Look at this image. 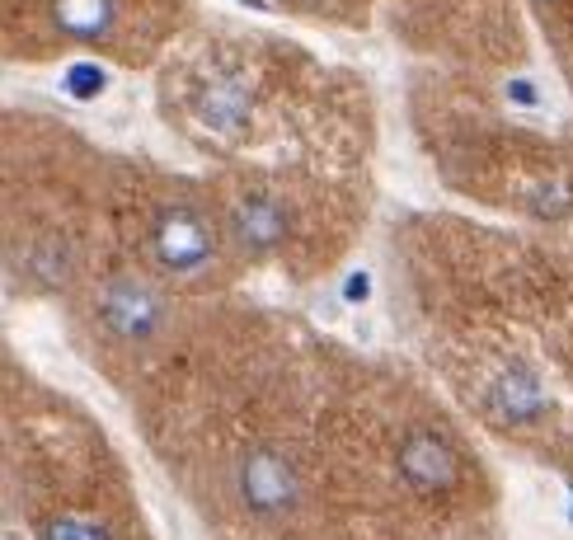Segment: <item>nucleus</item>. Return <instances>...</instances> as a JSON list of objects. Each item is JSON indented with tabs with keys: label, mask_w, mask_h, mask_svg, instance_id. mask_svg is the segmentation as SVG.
Masks as SVG:
<instances>
[{
	"label": "nucleus",
	"mask_w": 573,
	"mask_h": 540,
	"mask_svg": "<svg viewBox=\"0 0 573 540\" xmlns=\"http://www.w3.org/2000/svg\"><path fill=\"white\" fill-rule=\"evenodd\" d=\"M94 315L104 324V334L113 343H127V348H146L165 334V320H170V306L165 296L155 292L146 278L137 273H118L99 287L94 296Z\"/></svg>",
	"instance_id": "nucleus-1"
},
{
	"label": "nucleus",
	"mask_w": 573,
	"mask_h": 540,
	"mask_svg": "<svg viewBox=\"0 0 573 540\" xmlns=\"http://www.w3.org/2000/svg\"><path fill=\"white\" fill-rule=\"evenodd\" d=\"M151 259L170 278H198L217 259V226L193 202H170L151 216Z\"/></svg>",
	"instance_id": "nucleus-2"
},
{
	"label": "nucleus",
	"mask_w": 573,
	"mask_h": 540,
	"mask_svg": "<svg viewBox=\"0 0 573 540\" xmlns=\"http://www.w3.org/2000/svg\"><path fill=\"white\" fill-rule=\"evenodd\" d=\"M235 494L259 522H282L301 508V475L296 465L273 447H254L235 465Z\"/></svg>",
	"instance_id": "nucleus-3"
},
{
	"label": "nucleus",
	"mask_w": 573,
	"mask_h": 540,
	"mask_svg": "<svg viewBox=\"0 0 573 540\" xmlns=\"http://www.w3.org/2000/svg\"><path fill=\"white\" fill-rule=\"evenodd\" d=\"M395 465H400V479L414 494H451L461 484V451H456L451 437L433 428L404 432Z\"/></svg>",
	"instance_id": "nucleus-4"
},
{
	"label": "nucleus",
	"mask_w": 573,
	"mask_h": 540,
	"mask_svg": "<svg viewBox=\"0 0 573 540\" xmlns=\"http://www.w3.org/2000/svg\"><path fill=\"white\" fill-rule=\"evenodd\" d=\"M231 235H235V245L245 249V254L264 259V254H278L282 240L292 235V216H287V207H282L278 198H268V193H249V198L235 202Z\"/></svg>",
	"instance_id": "nucleus-5"
},
{
	"label": "nucleus",
	"mask_w": 573,
	"mask_h": 540,
	"mask_svg": "<svg viewBox=\"0 0 573 540\" xmlns=\"http://www.w3.org/2000/svg\"><path fill=\"white\" fill-rule=\"evenodd\" d=\"M489 409H494L498 423L522 428V423H536V418H541L550 404H545L541 381H536L527 367H508L494 381V386H489Z\"/></svg>",
	"instance_id": "nucleus-6"
},
{
	"label": "nucleus",
	"mask_w": 573,
	"mask_h": 540,
	"mask_svg": "<svg viewBox=\"0 0 573 540\" xmlns=\"http://www.w3.org/2000/svg\"><path fill=\"white\" fill-rule=\"evenodd\" d=\"M52 19L76 43H104L118 29V0H57Z\"/></svg>",
	"instance_id": "nucleus-7"
},
{
	"label": "nucleus",
	"mask_w": 573,
	"mask_h": 540,
	"mask_svg": "<svg viewBox=\"0 0 573 540\" xmlns=\"http://www.w3.org/2000/svg\"><path fill=\"white\" fill-rule=\"evenodd\" d=\"M38 540H113V531L90 512H62V517H47Z\"/></svg>",
	"instance_id": "nucleus-8"
},
{
	"label": "nucleus",
	"mask_w": 573,
	"mask_h": 540,
	"mask_svg": "<svg viewBox=\"0 0 573 540\" xmlns=\"http://www.w3.org/2000/svg\"><path fill=\"white\" fill-rule=\"evenodd\" d=\"M104 90H109V71L99 62H71L62 71V94L76 99V104H94Z\"/></svg>",
	"instance_id": "nucleus-9"
},
{
	"label": "nucleus",
	"mask_w": 573,
	"mask_h": 540,
	"mask_svg": "<svg viewBox=\"0 0 573 540\" xmlns=\"http://www.w3.org/2000/svg\"><path fill=\"white\" fill-rule=\"evenodd\" d=\"M339 296H343V301H348V306H362V301L372 296V273H367V268H353V273L343 278Z\"/></svg>",
	"instance_id": "nucleus-10"
},
{
	"label": "nucleus",
	"mask_w": 573,
	"mask_h": 540,
	"mask_svg": "<svg viewBox=\"0 0 573 540\" xmlns=\"http://www.w3.org/2000/svg\"><path fill=\"white\" fill-rule=\"evenodd\" d=\"M503 94H508L517 108H541V90H536V80H527V76H512L508 85H503Z\"/></svg>",
	"instance_id": "nucleus-11"
},
{
	"label": "nucleus",
	"mask_w": 573,
	"mask_h": 540,
	"mask_svg": "<svg viewBox=\"0 0 573 540\" xmlns=\"http://www.w3.org/2000/svg\"><path fill=\"white\" fill-rule=\"evenodd\" d=\"M245 5H254V10H264V15H273V0H245Z\"/></svg>",
	"instance_id": "nucleus-12"
},
{
	"label": "nucleus",
	"mask_w": 573,
	"mask_h": 540,
	"mask_svg": "<svg viewBox=\"0 0 573 540\" xmlns=\"http://www.w3.org/2000/svg\"><path fill=\"white\" fill-rule=\"evenodd\" d=\"M569 494H573V489H569ZM569 512H573V508H569Z\"/></svg>",
	"instance_id": "nucleus-13"
}]
</instances>
